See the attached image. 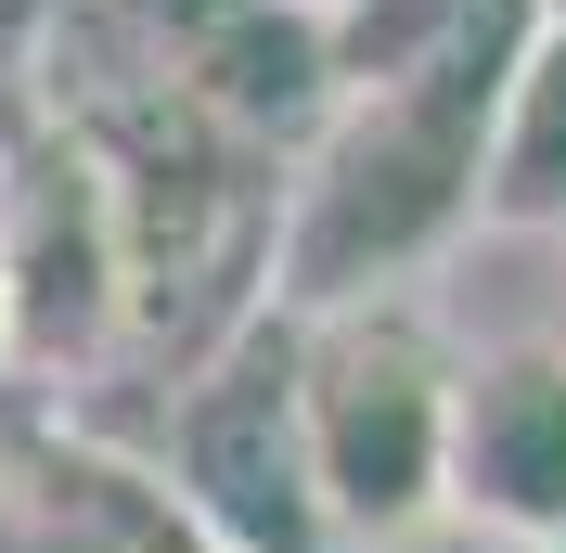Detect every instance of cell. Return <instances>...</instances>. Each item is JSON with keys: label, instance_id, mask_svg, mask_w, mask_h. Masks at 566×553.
<instances>
[{"label": "cell", "instance_id": "cell-1", "mask_svg": "<svg viewBox=\"0 0 566 553\" xmlns=\"http://www.w3.org/2000/svg\"><path fill=\"white\" fill-rule=\"evenodd\" d=\"M528 27H541V0H463L412 52L335 77V104L296 142V180H271L258 310L322 322V310L412 296L476 232V155H490V104L528 52Z\"/></svg>", "mask_w": 566, "mask_h": 553}, {"label": "cell", "instance_id": "cell-2", "mask_svg": "<svg viewBox=\"0 0 566 553\" xmlns=\"http://www.w3.org/2000/svg\"><path fill=\"white\" fill-rule=\"evenodd\" d=\"M296 335V450H310V502L335 553H387L451 515V374L463 335L438 310L374 296V310L283 322Z\"/></svg>", "mask_w": 566, "mask_h": 553}, {"label": "cell", "instance_id": "cell-3", "mask_svg": "<svg viewBox=\"0 0 566 553\" xmlns=\"http://www.w3.org/2000/svg\"><path fill=\"white\" fill-rule=\"evenodd\" d=\"M168 502L193 515L207 553H335L310 502V450H296V335L283 310L232 322L207 347V374L168 413Z\"/></svg>", "mask_w": 566, "mask_h": 553}, {"label": "cell", "instance_id": "cell-4", "mask_svg": "<svg viewBox=\"0 0 566 553\" xmlns=\"http://www.w3.org/2000/svg\"><path fill=\"white\" fill-rule=\"evenodd\" d=\"M451 528L502 553H566V347L490 335L451 374Z\"/></svg>", "mask_w": 566, "mask_h": 553}, {"label": "cell", "instance_id": "cell-5", "mask_svg": "<svg viewBox=\"0 0 566 553\" xmlns=\"http://www.w3.org/2000/svg\"><path fill=\"white\" fill-rule=\"evenodd\" d=\"M104 322H116V219L77 142H52L0 207V361H77Z\"/></svg>", "mask_w": 566, "mask_h": 553}, {"label": "cell", "instance_id": "cell-6", "mask_svg": "<svg viewBox=\"0 0 566 553\" xmlns=\"http://www.w3.org/2000/svg\"><path fill=\"white\" fill-rule=\"evenodd\" d=\"M0 553H207L155 463L52 425H0Z\"/></svg>", "mask_w": 566, "mask_h": 553}, {"label": "cell", "instance_id": "cell-7", "mask_svg": "<svg viewBox=\"0 0 566 553\" xmlns=\"http://www.w3.org/2000/svg\"><path fill=\"white\" fill-rule=\"evenodd\" d=\"M476 232L490 244H566V27L541 13L515 77L490 104V155H476Z\"/></svg>", "mask_w": 566, "mask_h": 553}, {"label": "cell", "instance_id": "cell-8", "mask_svg": "<svg viewBox=\"0 0 566 553\" xmlns=\"http://www.w3.org/2000/svg\"><path fill=\"white\" fill-rule=\"evenodd\" d=\"M387 553H502V541H476V528H451V515H438V528H412V541H387Z\"/></svg>", "mask_w": 566, "mask_h": 553}, {"label": "cell", "instance_id": "cell-9", "mask_svg": "<svg viewBox=\"0 0 566 553\" xmlns=\"http://www.w3.org/2000/svg\"><path fill=\"white\" fill-rule=\"evenodd\" d=\"M271 13H296V27H322V39H335V27L360 13V0H271Z\"/></svg>", "mask_w": 566, "mask_h": 553}, {"label": "cell", "instance_id": "cell-10", "mask_svg": "<svg viewBox=\"0 0 566 553\" xmlns=\"http://www.w3.org/2000/svg\"><path fill=\"white\" fill-rule=\"evenodd\" d=\"M541 335L566 347V244H554V310H541Z\"/></svg>", "mask_w": 566, "mask_h": 553}, {"label": "cell", "instance_id": "cell-11", "mask_svg": "<svg viewBox=\"0 0 566 553\" xmlns=\"http://www.w3.org/2000/svg\"><path fill=\"white\" fill-rule=\"evenodd\" d=\"M541 13H554V27H566V0H541Z\"/></svg>", "mask_w": 566, "mask_h": 553}]
</instances>
